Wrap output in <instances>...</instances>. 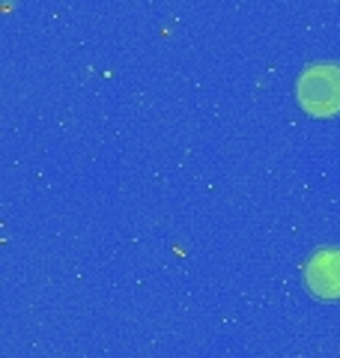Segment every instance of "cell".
<instances>
[{
	"mask_svg": "<svg viewBox=\"0 0 340 358\" xmlns=\"http://www.w3.org/2000/svg\"><path fill=\"white\" fill-rule=\"evenodd\" d=\"M299 102L311 114H334L340 110V66L334 63H313L299 75L296 84Z\"/></svg>",
	"mask_w": 340,
	"mask_h": 358,
	"instance_id": "6da1fadb",
	"label": "cell"
},
{
	"mask_svg": "<svg viewBox=\"0 0 340 358\" xmlns=\"http://www.w3.org/2000/svg\"><path fill=\"white\" fill-rule=\"evenodd\" d=\"M311 293L320 299H340V248H323L304 268Z\"/></svg>",
	"mask_w": 340,
	"mask_h": 358,
	"instance_id": "7a4b0ae2",
	"label": "cell"
}]
</instances>
